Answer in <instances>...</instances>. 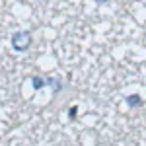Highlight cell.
<instances>
[{"label": "cell", "instance_id": "7a4b0ae2", "mask_svg": "<svg viewBox=\"0 0 146 146\" xmlns=\"http://www.w3.org/2000/svg\"><path fill=\"white\" fill-rule=\"evenodd\" d=\"M125 103H127L129 107H140V105H142V98H140L138 94H133V96H127V98H125Z\"/></svg>", "mask_w": 146, "mask_h": 146}, {"label": "cell", "instance_id": "3957f363", "mask_svg": "<svg viewBox=\"0 0 146 146\" xmlns=\"http://www.w3.org/2000/svg\"><path fill=\"white\" fill-rule=\"evenodd\" d=\"M45 86V78H41V76H33L31 78V88L33 90H41Z\"/></svg>", "mask_w": 146, "mask_h": 146}, {"label": "cell", "instance_id": "277c9868", "mask_svg": "<svg viewBox=\"0 0 146 146\" xmlns=\"http://www.w3.org/2000/svg\"><path fill=\"white\" fill-rule=\"evenodd\" d=\"M96 4H105V2H109V0H94Z\"/></svg>", "mask_w": 146, "mask_h": 146}, {"label": "cell", "instance_id": "6da1fadb", "mask_svg": "<svg viewBox=\"0 0 146 146\" xmlns=\"http://www.w3.org/2000/svg\"><path fill=\"white\" fill-rule=\"evenodd\" d=\"M31 31H16L12 35V47L18 51V53H25L29 47H31Z\"/></svg>", "mask_w": 146, "mask_h": 146}]
</instances>
